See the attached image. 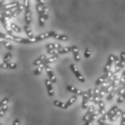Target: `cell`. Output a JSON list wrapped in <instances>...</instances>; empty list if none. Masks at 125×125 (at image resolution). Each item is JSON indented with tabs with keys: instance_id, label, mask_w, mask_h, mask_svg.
<instances>
[{
	"instance_id": "cell-1",
	"label": "cell",
	"mask_w": 125,
	"mask_h": 125,
	"mask_svg": "<svg viewBox=\"0 0 125 125\" xmlns=\"http://www.w3.org/2000/svg\"><path fill=\"white\" fill-rule=\"evenodd\" d=\"M0 38H3L5 40H9V41H12L15 42H17L19 43H22V44H31V43H36L35 38H32L30 39L28 38H22V37H19L16 36L15 35L13 36H10L7 33H4L0 32Z\"/></svg>"
},
{
	"instance_id": "cell-2",
	"label": "cell",
	"mask_w": 125,
	"mask_h": 125,
	"mask_svg": "<svg viewBox=\"0 0 125 125\" xmlns=\"http://www.w3.org/2000/svg\"><path fill=\"white\" fill-rule=\"evenodd\" d=\"M23 6L25 10V21L26 25H30L32 21V12L31 10V4L29 0H24L23 1Z\"/></svg>"
},
{
	"instance_id": "cell-3",
	"label": "cell",
	"mask_w": 125,
	"mask_h": 125,
	"mask_svg": "<svg viewBox=\"0 0 125 125\" xmlns=\"http://www.w3.org/2000/svg\"><path fill=\"white\" fill-rule=\"evenodd\" d=\"M71 52V47L69 46H65V47H62L61 49H52V50H47V54H51V55H59V54H67L70 53Z\"/></svg>"
},
{
	"instance_id": "cell-4",
	"label": "cell",
	"mask_w": 125,
	"mask_h": 125,
	"mask_svg": "<svg viewBox=\"0 0 125 125\" xmlns=\"http://www.w3.org/2000/svg\"><path fill=\"white\" fill-rule=\"evenodd\" d=\"M70 69H71L72 72H73V74L75 75L76 78L81 83H85V77L83 76V74L80 73V72L79 71L77 67L74 64H72L70 65Z\"/></svg>"
},
{
	"instance_id": "cell-5",
	"label": "cell",
	"mask_w": 125,
	"mask_h": 125,
	"mask_svg": "<svg viewBox=\"0 0 125 125\" xmlns=\"http://www.w3.org/2000/svg\"><path fill=\"white\" fill-rule=\"evenodd\" d=\"M36 11L38 14V23L41 27H43L45 25V19L43 13V10L41 5L38 3H36Z\"/></svg>"
},
{
	"instance_id": "cell-6",
	"label": "cell",
	"mask_w": 125,
	"mask_h": 125,
	"mask_svg": "<svg viewBox=\"0 0 125 125\" xmlns=\"http://www.w3.org/2000/svg\"><path fill=\"white\" fill-rule=\"evenodd\" d=\"M20 4L19 3V1H12L10 3H7L5 4L4 6L0 7V12H3V11H7V10H14L15 8H17L18 6Z\"/></svg>"
},
{
	"instance_id": "cell-7",
	"label": "cell",
	"mask_w": 125,
	"mask_h": 125,
	"mask_svg": "<svg viewBox=\"0 0 125 125\" xmlns=\"http://www.w3.org/2000/svg\"><path fill=\"white\" fill-rule=\"evenodd\" d=\"M45 63V62H44ZM44 68H45V70L47 73V75L49 78V80L52 83H56V75L54 74L53 70L52 69V67L50 66H49V64H45V66H44Z\"/></svg>"
},
{
	"instance_id": "cell-8",
	"label": "cell",
	"mask_w": 125,
	"mask_h": 125,
	"mask_svg": "<svg viewBox=\"0 0 125 125\" xmlns=\"http://www.w3.org/2000/svg\"><path fill=\"white\" fill-rule=\"evenodd\" d=\"M37 3H38L41 7H42L43 10V16H44V19L45 20H47L49 19V10L48 6L46 5V2L43 0H37L36 1Z\"/></svg>"
},
{
	"instance_id": "cell-9",
	"label": "cell",
	"mask_w": 125,
	"mask_h": 125,
	"mask_svg": "<svg viewBox=\"0 0 125 125\" xmlns=\"http://www.w3.org/2000/svg\"><path fill=\"white\" fill-rule=\"evenodd\" d=\"M114 57H115V55L113 54H110L108 57V60L104 68V74L105 73H107L108 72L111 70V66L114 63Z\"/></svg>"
},
{
	"instance_id": "cell-10",
	"label": "cell",
	"mask_w": 125,
	"mask_h": 125,
	"mask_svg": "<svg viewBox=\"0 0 125 125\" xmlns=\"http://www.w3.org/2000/svg\"><path fill=\"white\" fill-rule=\"evenodd\" d=\"M54 33V31H49V32H46L45 33L40 34L38 36H35L34 38H35L36 42H38V41H42V40H44V39H46L49 38H52Z\"/></svg>"
},
{
	"instance_id": "cell-11",
	"label": "cell",
	"mask_w": 125,
	"mask_h": 125,
	"mask_svg": "<svg viewBox=\"0 0 125 125\" xmlns=\"http://www.w3.org/2000/svg\"><path fill=\"white\" fill-rule=\"evenodd\" d=\"M45 82V85L46 86V89L48 92V95L49 97H52L54 95V91L53 88V85H52V83L49 80V79H45L44 80Z\"/></svg>"
},
{
	"instance_id": "cell-12",
	"label": "cell",
	"mask_w": 125,
	"mask_h": 125,
	"mask_svg": "<svg viewBox=\"0 0 125 125\" xmlns=\"http://www.w3.org/2000/svg\"><path fill=\"white\" fill-rule=\"evenodd\" d=\"M95 106H93V105H90L88 106V108H87V112L85 114V115L83 116V122H86L88 119H89L90 117L91 116V115L93 114V113L94 112V111H95Z\"/></svg>"
},
{
	"instance_id": "cell-13",
	"label": "cell",
	"mask_w": 125,
	"mask_h": 125,
	"mask_svg": "<svg viewBox=\"0 0 125 125\" xmlns=\"http://www.w3.org/2000/svg\"><path fill=\"white\" fill-rule=\"evenodd\" d=\"M71 52L73 54V57L75 62H79L80 61V56L79 53V49L77 46H71Z\"/></svg>"
},
{
	"instance_id": "cell-14",
	"label": "cell",
	"mask_w": 125,
	"mask_h": 125,
	"mask_svg": "<svg viewBox=\"0 0 125 125\" xmlns=\"http://www.w3.org/2000/svg\"><path fill=\"white\" fill-rule=\"evenodd\" d=\"M100 114H99V111L98 110H95L94 111V112L93 113V114L91 115V116L90 117L89 119L85 122V124L83 125H93V122L95 120V119L98 116V115H99Z\"/></svg>"
},
{
	"instance_id": "cell-15",
	"label": "cell",
	"mask_w": 125,
	"mask_h": 125,
	"mask_svg": "<svg viewBox=\"0 0 125 125\" xmlns=\"http://www.w3.org/2000/svg\"><path fill=\"white\" fill-rule=\"evenodd\" d=\"M83 101H82V108L83 109H87L89 106V101H88V95L87 91H83Z\"/></svg>"
},
{
	"instance_id": "cell-16",
	"label": "cell",
	"mask_w": 125,
	"mask_h": 125,
	"mask_svg": "<svg viewBox=\"0 0 125 125\" xmlns=\"http://www.w3.org/2000/svg\"><path fill=\"white\" fill-rule=\"evenodd\" d=\"M66 88H67V90L68 91L74 93L76 95H83V90L78 89V88H75V87H74L72 85H67L66 87Z\"/></svg>"
},
{
	"instance_id": "cell-17",
	"label": "cell",
	"mask_w": 125,
	"mask_h": 125,
	"mask_svg": "<svg viewBox=\"0 0 125 125\" xmlns=\"http://www.w3.org/2000/svg\"><path fill=\"white\" fill-rule=\"evenodd\" d=\"M0 68L2 69H10L14 70L17 68V64L14 62H8V63H1L0 64Z\"/></svg>"
},
{
	"instance_id": "cell-18",
	"label": "cell",
	"mask_w": 125,
	"mask_h": 125,
	"mask_svg": "<svg viewBox=\"0 0 125 125\" xmlns=\"http://www.w3.org/2000/svg\"><path fill=\"white\" fill-rule=\"evenodd\" d=\"M46 59H47V56H46V54H41L38 59H36V60L33 62V65L36 66V67H38V65L43 64Z\"/></svg>"
},
{
	"instance_id": "cell-19",
	"label": "cell",
	"mask_w": 125,
	"mask_h": 125,
	"mask_svg": "<svg viewBox=\"0 0 125 125\" xmlns=\"http://www.w3.org/2000/svg\"><path fill=\"white\" fill-rule=\"evenodd\" d=\"M23 28H24V31H25V33H26V35H27L28 38L32 39V38H33L35 37L34 35H33V33L32 31V30H31V28L30 27V25H25Z\"/></svg>"
},
{
	"instance_id": "cell-20",
	"label": "cell",
	"mask_w": 125,
	"mask_h": 125,
	"mask_svg": "<svg viewBox=\"0 0 125 125\" xmlns=\"http://www.w3.org/2000/svg\"><path fill=\"white\" fill-rule=\"evenodd\" d=\"M24 10V6L23 4H20L16 9L14 10V11L12 13V18H15L18 17V15Z\"/></svg>"
},
{
	"instance_id": "cell-21",
	"label": "cell",
	"mask_w": 125,
	"mask_h": 125,
	"mask_svg": "<svg viewBox=\"0 0 125 125\" xmlns=\"http://www.w3.org/2000/svg\"><path fill=\"white\" fill-rule=\"evenodd\" d=\"M62 46V45L59 43H49L46 45V49L47 50H52V49H61Z\"/></svg>"
},
{
	"instance_id": "cell-22",
	"label": "cell",
	"mask_w": 125,
	"mask_h": 125,
	"mask_svg": "<svg viewBox=\"0 0 125 125\" xmlns=\"http://www.w3.org/2000/svg\"><path fill=\"white\" fill-rule=\"evenodd\" d=\"M122 110H121V109H119L116 113H114L113 115H111L108 119L110 121V122H114V121H116L119 116H121V115H122Z\"/></svg>"
},
{
	"instance_id": "cell-23",
	"label": "cell",
	"mask_w": 125,
	"mask_h": 125,
	"mask_svg": "<svg viewBox=\"0 0 125 125\" xmlns=\"http://www.w3.org/2000/svg\"><path fill=\"white\" fill-rule=\"evenodd\" d=\"M0 43H1V44L4 45V46L7 49H8V50H12L13 49V46L7 40L3 39V38H0Z\"/></svg>"
},
{
	"instance_id": "cell-24",
	"label": "cell",
	"mask_w": 125,
	"mask_h": 125,
	"mask_svg": "<svg viewBox=\"0 0 125 125\" xmlns=\"http://www.w3.org/2000/svg\"><path fill=\"white\" fill-rule=\"evenodd\" d=\"M77 96L76 95H72L71 98L65 103V108H64V109H67V108H68L70 107V106H72L77 101Z\"/></svg>"
},
{
	"instance_id": "cell-25",
	"label": "cell",
	"mask_w": 125,
	"mask_h": 125,
	"mask_svg": "<svg viewBox=\"0 0 125 125\" xmlns=\"http://www.w3.org/2000/svg\"><path fill=\"white\" fill-rule=\"evenodd\" d=\"M98 107H99V109H98V111H99V114L102 116V115H104V114H106V108H105V104H104V102L102 101V100H101L99 102H98Z\"/></svg>"
},
{
	"instance_id": "cell-26",
	"label": "cell",
	"mask_w": 125,
	"mask_h": 125,
	"mask_svg": "<svg viewBox=\"0 0 125 125\" xmlns=\"http://www.w3.org/2000/svg\"><path fill=\"white\" fill-rule=\"evenodd\" d=\"M52 38H54V39H56V40H59V41H67L68 40V36H67L56 33L55 31H54V34L52 36Z\"/></svg>"
},
{
	"instance_id": "cell-27",
	"label": "cell",
	"mask_w": 125,
	"mask_h": 125,
	"mask_svg": "<svg viewBox=\"0 0 125 125\" xmlns=\"http://www.w3.org/2000/svg\"><path fill=\"white\" fill-rule=\"evenodd\" d=\"M119 88H120V86L116 87L115 89H114L111 92H110V93L108 94L107 97H106V100H107V101H111V100H112L113 98L114 97V95H116V94L117 93L118 90H119Z\"/></svg>"
},
{
	"instance_id": "cell-28",
	"label": "cell",
	"mask_w": 125,
	"mask_h": 125,
	"mask_svg": "<svg viewBox=\"0 0 125 125\" xmlns=\"http://www.w3.org/2000/svg\"><path fill=\"white\" fill-rule=\"evenodd\" d=\"M2 25L4 26V28L5 29V31H6V32H7V34L10 35V36H13V35H14V34H13L12 30L11 29L10 26L9 24H8V22H4L2 24Z\"/></svg>"
},
{
	"instance_id": "cell-29",
	"label": "cell",
	"mask_w": 125,
	"mask_h": 125,
	"mask_svg": "<svg viewBox=\"0 0 125 125\" xmlns=\"http://www.w3.org/2000/svg\"><path fill=\"white\" fill-rule=\"evenodd\" d=\"M120 61H119V67L122 69L124 68L125 66V52H122L120 54Z\"/></svg>"
},
{
	"instance_id": "cell-30",
	"label": "cell",
	"mask_w": 125,
	"mask_h": 125,
	"mask_svg": "<svg viewBox=\"0 0 125 125\" xmlns=\"http://www.w3.org/2000/svg\"><path fill=\"white\" fill-rule=\"evenodd\" d=\"M59 59V55H54V56H50V57H49V58H47L46 60H45V64H50V63H53L54 62H56V61H57Z\"/></svg>"
},
{
	"instance_id": "cell-31",
	"label": "cell",
	"mask_w": 125,
	"mask_h": 125,
	"mask_svg": "<svg viewBox=\"0 0 125 125\" xmlns=\"http://www.w3.org/2000/svg\"><path fill=\"white\" fill-rule=\"evenodd\" d=\"M119 109V107H118L117 106H112V107L107 112H106V115H107L108 119L111 115H113L114 113H116Z\"/></svg>"
},
{
	"instance_id": "cell-32",
	"label": "cell",
	"mask_w": 125,
	"mask_h": 125,
	"mask_svg": "<svg viewBox=\"0 0 125 125\" xmlns=\"http://www.w3.org/2000/svg\"><path fill=\"white\" fill-rule=\"evenodd\" d=\"M44 66H45V63H44V62H43V64L38 65V66L36 67V70H34V74L38 75V74H41V72L43 71V69L44 68Z\"/></svg>"
},
{
	"instance_id": "cell-33",
	"label": "cell",
	"mask_w": 125,
	"mask_h": 125,
	"mask_svg": "<svg viewBox=\"0 0 125 125\" xmlns=\"http://www.w3.org/2000/svg\"><path fill=\"white\" fill-rule=\"evenodd\" d=\"M10 28H11V29L12 30V31H14V32H15V33H21V28L18 26V25H16L15 23H14V22H12L11 24H10Z\"/></svg>"
},
{
	"instance_id": "cell-34",
	"label": "cell",
	"mask_w": 125,
	"mask_h": 125,
	"mask_svg": "<svg viewBox=\"0 0 125 125\" xmlns=\"http://www.w3.org/2000/svg\"><path fill=\"white\" fill-rule=\"evenodd\" d=\"M54 105L56 106V107L62 108H65V103L61 101H58V100H55L54 101Z\"/></svg>"
},
{
	"instance_id": "cell-35",
	"label": "cell",
	"mask_w": 125,
	"mask_h": 125,
	"mask_svg": "<svg viewBox=\"0 0 125 125\" xmlns=\"http://www.w3.org/2000/svg\"><path fill=\"white\" fill-rule=\"evenodd\" d=\"M12 54L11 53H7L4 55V58H3V62L4 63H8L10 62V61L12 59Z\"/></svg>"
},
{
	"instance_id": "cell-36",
	"label": "cell",
	"mask_w": 125,
	"mask_h": 125,
	"mask_svg": "<svg viewBox=\"0 0 125 125\" xmlns=\"http://www.w3.org/2000/svg\"><path fill=\"white\" fill-rule=\"evenodd\" d=\"M8 108H9L8 105H5L1 108H0V117H2L5 114V113L7 112Z\"/></svg>"
},
{
	"instance_id": "cell-37",
	"label": "cell",
	"mask_w": 125,
	"mask_h": 125,
	"mask_svg": "<svg viewBox=\"0 0 125 125\" xmlns=\"http://www.w3.org/2000/svg\"><path fill=\"white\" fill-rule=\"evenodd\" d=\"M87 93H88V101H89V102H93V97H94V95H93V89L89 88L88 90Z\"/></svg>"
},
{
	"instance_id": "cell-38",
	"label": "cell",
	"mask_w": 125,
	"mask_h": 125,
	"mask_svg": "<svg viewBox=\"0 0 125 125\" xmlns=\"http://www.w3.org/2000/svg\"><path fill=\"white\" fill-rule=\"evenodd\" d=\"M125 83V70L123 71L122 74V76H121V78H119V86L121 87L124 83Z\"/></svg>"
},
{
	"instance_id": "cell-39",
	"label": "cell",
	"mask_w": 125,
	"mask_h": 125,
	"mask_svg": "<svg viewBox=\"0 0 125 125\" xmlns=\"http://www.w3.org/2000/svg\"><path fill=\"white\" fill-rule=\"evenodd\" d=\"M8 102H9V98H3L1 101H0V108H1L2 106H5V105H7Z\"/></svg>"
},
{
	"instance_id": "cell-40",
	"label": "cell",
	"mask_w": 125,
	"mask_h": 125,
	"mask_svg": "<svg viewBox=\"0 0 125 125\" xmlns=\"http://www.w3.org/2000/svg\"><path fill=\"white\" fill-rule=\"evenodd\" d=\"M125 100V92L123 93V94H122V95H121L120 96H119V98H117L116 101H117V103H118V104H122Z\"/></svg>"
},
{
	"instance_id": "cell-41",
	"label": "cell",
	"mask_w": 125,
	"mask_h": 125,
	"mask_svg": "<svg viewBox=\"0 0 125 125\" xmlns=\"http://www.w3.org/2000/svg\"><path fill=\"white\" fill-rule=\"evenodd\" d=\"M84 56L85 58H89L91 56V50L90 49V48H86L85 50V52H84Z\"/></svg>"
},
{
	"instance_id": "cell-42",
	"label": "cell",
	"mask_w": 125,
	"mask_h": 125,
	"mask_svg": "<svg viewBox=\"0 0 125 125\" xmlns=\"http://www.w3.org/2000/svg\"><path fill=\"white\" fill-rule=\"evenodd\" d=\"M119 61H120V59H119V57L118 56L115 55V57H114V64H115V67H116V66H119Z\"/></svg>"
},
{
	"instance_id": "cell-43",
	"label": "cell",
	"mask_w": 125,
	"mask_h": 125,
	"mask_svg": "<svg viewBox=\"0 0 125 125\" xmlns=\"http://www.w3.org/2000/svg\"><path fill=\"white\" fill-rule=\"evenodd\" d=\"M122 119H121V125H125V111H122L121 115Z\"/></svg>"
},
{
	"instance_id": "cell-44",
	"label": "cell",
	"mask_w": 125,
	"mask_h": 125,
	"mask_svg": "<svg viewBox=\"0 0 125 125\" xmlns=\"http://www.w3.org/2000/svg\"><path fill=\"white\" fill-rule=\"evenodd\" d=\"M99 91H100V88H99V87H95V88L93 89V95H94V97L98 95Z\"/></svg>"
},
{
	"instance_id": "cell-45",
	"label": "cell",
	"mask_w": 125,
	"mask_h": 125,
	"mask_svg": "<svg viewBox=\"0 0 125 125\" xmlns=\"http://www.w3.org/2000/svg\"><path fill=\"white\" fill-rule=\"evenodd\" d=\"M125 92V88H123L120 87V88H119V90H118V92H117V93H116V94H117L119 96H120V95H122Z\"/></svg>"
},
{
	"instance_id": "cell-46",
	"label": "cell",
	"mask_w": 125,
	"mask_h": 125,
	"mask_svg": "<svg viewBox=\"0 0 125 125\" xmlns=\"http://www.w3.org/2000/svg\"><path fill=\"white\" fill-rule=\"evenodd\" d=\"M12 125H20V120L18 119H15L13 123H12Z\"/></svg>"
},
{
	"instance_id": "cell-47",
	"label": "cell",
	"mask_w": 125,
	"mask_h": 125,
	"mask_svg": "<svg viewBox=\"0 0 125 125\" xmlns=\"http://www.w3.org/2000/svg\"><path fill=\"white\" fill-rule=\"evenodd\" d=\"M4 22H7V21L5 20H4V19H1V20H0V25H1V24H3Z\"/></svg>"
},
{
	"instance_id": "cell-48",
	"label": "cell",
	"mask_w": 125,
	"mask_h": 125,
	"mask_svg": "<svg viewBox=\"0 0 125 125\" xmlns=\"http://www.w3.org/2000/svg\"><path fill=\"white\" fill-rule=\"evenodd\" d=\"M98 125H109V124H107V123H106V122H101V123H98Z\"/></svg>"
},
{
	"instance_id": "cell-49",
	"label": "cell",
	"mask_w": 125,
	"mask_h": 125,
	"mask_svg": "<svg viewBox=\"0 0 125 125\" xmlns=\"http://www.w3.org/2000/svg\"><path fill=\"white\" fill-rule=\"evenodd\" d=\"M121 87H122V88H125V83H124V84H123V85H122V86H121Z\"/></svg>"
},
{
	"instance_id": "cell-50",
	"label": "cell",
	"mask_w": 125,
	"mask_h": 125,
	"mask_svg": "<svg viewBox=\"0 0 125 125\" xmlns=\"http://www.w3.org/2000/svg\"><path fill=\"white\" fill-rule=\"evenodd\" d=\"M0 125H2V124H1V123H0Z\"/></svg>"
},
{
	"instance_id": "cell-51",
	"label": "cell",
	"mask_w": 125,
	"mask_h": 125,
	"mask_svg": "<svg viewBox=\"0 0 125 125\" xmlns=\"http://www.w3.org/2000/svg\"><path fill=\"white\" fill-rule=\"evenodd\" d=\"M1 43H0V46H1Z\"/></svg>"
},
{
	"instance_id": "cell-52",
	"label": "cell",
	"mask_w": 125,
	"mask_h": 125,
	"mask_svg": "<svg viewBox=\"0 0 125 125\" xmlns=\"http://www.w3.org/2000/svg\"><path fill=\"white\" fill-rule=\"evenodd\" d=\"M0 69H1V68H0Z\"/></svg>"
}]
</instances>
